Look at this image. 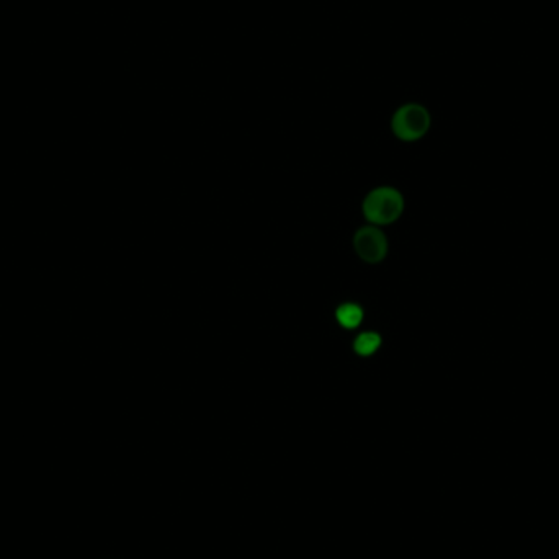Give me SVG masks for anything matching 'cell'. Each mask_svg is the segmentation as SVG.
Returning <instances> with one entry per match:
<instances>
[{"label":"cell","instance_id":"obj_3","mask_svg":"<svg viewBox=\"0 0 559 559\" xmlns=\"http://www.w3.org/2000/svg\"><path fill=\"white\" fill-rule=\"evenodd\" d=\"M355 251L359 254L361 260L368 264H378L386 257L388 252V241L378 227H361L359 233L355 234L353 239Z\"/></svg>","mask_w":559,"mask_h":559},{"label":"cell","instance_id":"obj_5","mask_svg":"<svg viewBox=\"0 0 559 559\" xmlns=\"http://www.w3.org/2000/svg\"><path fill=\"white\" fill-rule=\"evenodd\" d=\"M381 347V337L376 333H363L353 342V351L360 357H371Z\"/></svg>","mask_w":559,"mask_h":559},{"label":"cell","instance_id":"obj_4","mask_svg":"<svg viewBox=\"0 0 559 559\" xmlns=\"http://www.w3.org/2000/svg\"><path fill=\"white\" fill-rule=\"evenodd\" d=\"M335 319L343 329H357L363 321V309L355 303H343L335 311Z\"/></svg>","mask_w":559,"mask_h":559},{"label":"cell","instance_id":"obj_1","mask_svg":"<svg viewBox=\"0 0 559 559\" xmlns=\"http://www.w3.org/2000/svg\"><path fill=\"white\" fill-rule=\"evenodd\" d=\"M404 209V198L401 193L391 187H380L368 193L363 201V215L370 223L383 226L391 225L401 217Z\"/></svg>","mask_w":559,"mask_h":559},{"label":"cell","instance_id":"obj_2","mask_svg":"<svg viewBox=\"0 0 559 559\" xmlns=\"http://www.w3.org/2000/svg\"><path fill=\"white\" fill-rule=\"evenodd\" d=\"M391 128L402 141H418L430 128V115L422 105L408 103L394 113Z\"/></svg>","mask_w":559,"mask_h":559}]
</instances>
